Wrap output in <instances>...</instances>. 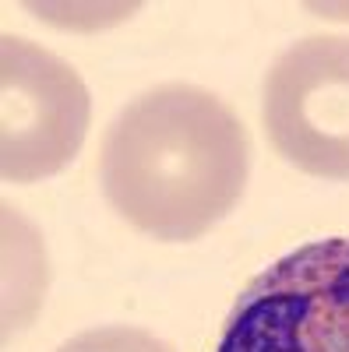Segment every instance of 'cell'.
<instances>
[{"mask_svg": "<svg viewBox=\"0 0 349 352\" xmlns=\"http://www.w3.org/2000/svg\"><path fill=\"white\" fill-rule=\"evenodd\" d=\"M247 131L219 96L169 81L109 124L99 155L106 201L152 240L187 243L222 222L247 187Z\"/></svg>", "mask_w": 349, "mask_h": 352, "instance_id": "obj_1", "label": "cell"}, {"mask_svg": "<svg viewBox=\"0 0 349 352\" xmlns=\"http://www.w3.org/2000/svg\"><path fill=\"white\" fill-rule=\"evenodd\" d=\"M215 352H349V240L304 243L261 272Z\"/></svg>", "mask_w": 349, "mask_h": 352, "instance_id": "obj_2", "label": "cell"}, {"mask_svg": "<svg viewBox=\"0 0 349 352\" xmlns=\"http://www.w3.org/2000/svg\"><path fill=\"white\" fill-rule=\"evenodd\" d=\"M92 99L56 53L4 36L0 43V173L36 184L74 162L89 134Z\"/></svg>", "mask_w": 349, "mask_h": 352, "instance_id": "obj_3", "label": "cell"}, {"mask_svg": "<svg viewBox=\"0 0 349 352\" xmlns=\"http://www.w3.org/2000/svg\"><path fill=\"white\" fill-rule=\"evenodd\" d=\"M261 120L289 166L349 180V36H307L282 50L265 78Z\"/></svg>", "mask_w": 349, "mask_h": 352, "instance_id": "obj_4", "label": "cell"}, {"mask_svg": "<svg viewBox=\"0 0 349 352\" xmlns=\"http://www.w3.org/2000/svg\"><path fill=\"white\" fill-rule=\"evenodd\" d=\"M56 352H173V349L159 342L152 331L127 328V324H106V328H92V331L67 338Z\"/></svg>", "mask_w": 349, "mask_h": 352, "instance_id": "obj_5", "label": "cell"}]
</instances>
